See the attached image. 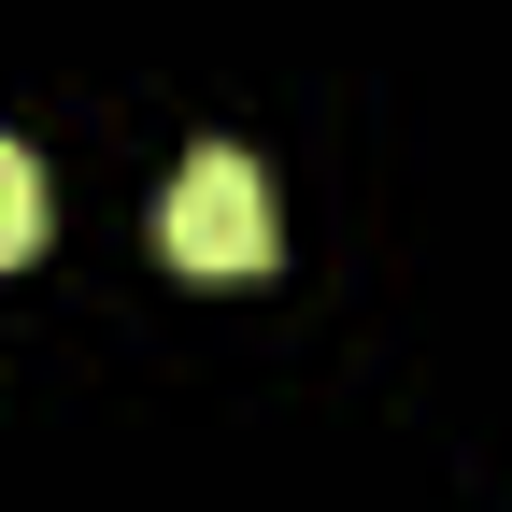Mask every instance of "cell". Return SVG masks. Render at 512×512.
I'll return each instance as SVG.
<instances>
[{
  "label": "cell",
  "mask_w": 512,
  "mask_h": 512,
  "mask_svg": "<svg viewBox=\"0 0 512 512\" xmlns=\"http://www.w3.org/2000/svg\"><path fill=\"white\" fill-rule=\"evenodd\" d=\"M43 228H57L43 157H29V143H0V271H29V256H43Z\"/></svg>",
  "instance_id": "obj_2"
},
{
  "label": "cell",
  "mask_w": 512,
  "mask_h": 512,
  "mask_svg": "<svg viewBox=\"0 0 512 512\" xmlns=\"http://www.w3.org/2000/svg\"><path fill=\"white\" fill-rule=\"evenodd\" d=\"M157 242H171V271L242 285V271L285 256V200H271V171H256L242 143H200V157L171 171V200H157Z\"/></svg>",
  "instance_id": "obj_1"
}]
</instances>
